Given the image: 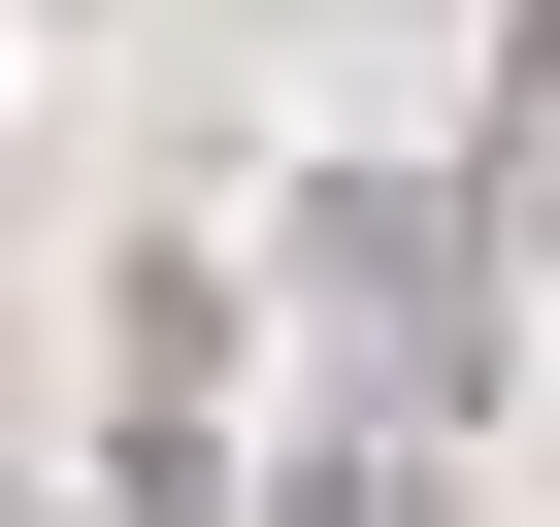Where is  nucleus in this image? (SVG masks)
I'll return each mask as SVG.
<instances>
[{
    "label": "nucleus",
    "mask_w": 560,
    "mask_h": 527,
    "mask_svg": "<svg viewBox=\"0 0 560 527\" xmlns=\"http://www.w3.org/2000/svg\"><path fill=\"white\" fill-rule=\"evenodd\" d=\"M298 264H330V330H363V429H462V363H494L462 264H494V231H462L429 165H330V198H298Z\"/></svg>",
    "instance_id": "nucleus-1"
},
{
    "label": "nucleus",
    "mask_w": 560,
    "mask_h": 527,
    "mask_svg": "<svg viewBox=\"0 0 560 527\" xmlns=\"http://www.w3.org/2000/svg\"><path fill=\"white\" fill-rule=\"evenodd\" d=\"M100 527H231V264L198 231L100 297Z\"/></svg>",
    "instance_id": "nucleus-2"
},
{
    "label": "nucleus",
    "mask_w": 560,
    "mask_h": 527,
    "mask_svg": "<svg viewBox=\"0 0 560 527\" xmlns=\"http://www.w3.org/2000/svg\"><path fill=\"white\" fill-rule=\"evenodd\" d=\"M396 494H429V429H298V461H264L231 527H396Z\"/></svg>",
    "instance_id": "nucleus-3"
},
{
    "label": "nucleus",
    "mask_w": 560,
    "mask_h": 527,
    "mask_svg": "<svg viewBox=\"0 0 560 527\" xmlns=\"http://www.w3.org/2000/svg\"><path fill=\"white\" fill-rule=\"evenodd\" d=\"M494 132H527V165H560V0H494Z\"/></svg>",
    "instance_id": "nucleus-4"
},
{
    "label": "nucleus",
    "mask_w": 560,
    "mask_h": 527,
    "mask_svg": "<svg viewBox=\"0 0 560 527\" xmlns=\"http://www.w3.org/2000/svg\"><path fill=\"white\" fill-rule=\"evenodd\" d=\"M0 527H100V494H0Z\"/></svg>",
    "instance_id": "nucleus-5"
}]
</instances>
